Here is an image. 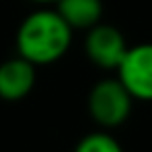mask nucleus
<instances>
[{
  "label": "nucleus",
  "mask_w": 152,
  "mask_h": 152,
  "mask_svg": "<svg viewBox=\"0 0 152 152\" xmlns=\"http://www.w3.org/2000/svg\"><path fill=\"white\" fill-rule=\"evenodd\" d=\"M73 42V29L56 13V9H38L29 13L15 38L17 54L36 67L61 61Z\"/></svg>",
  "instance_id": "nucleus-1"
},
{
  "label": "nucleus",
  "mask_w": 152,
  "mask_h": 152,
  "mask_svg": "<svg viewBox=\"0 0 152 152\" xmlns=\"http://www.w3.org/2000/svg\"><path fill=\"white\" fill-rule=\"evenodd\" d=\"M133 108V96L117 77L100 79L92 86L88 94V113L100 129L121 127Z\"/></svg>",
  "instance_id": "nucleus-2"
},
{
  "label": "nucleus",
  "mask_w": 152,
  "mask_h": 152,
  "mask_svg": "<svg viewBox=\"0 0 152 152\" xmlns=\"http://www.w3.org/2000/svg\"><path fill=\"white\" fill-rule=\"evenodd\" d=\"M115 71L133 100L152 102V42L129 46Z\"/></svg>",
  "instance_id": "nucleus-3"
},
{
  "label": "nucleus",
  "mask_w": 152,
  "mask_h": 152,
  "mask_svg": "<svg viewBox=\"0 0 152 152\" xmlns=\"http://www.w3.org/2000/svg\"><path fill=\"white\" fill-rule=\"evenodd\" d=\"M83 48H86L88 58L96 67L115 71L129 46H127L125 36L121 34V29L100 21V23H96L94 27L88 29Z\"/></svg>",
  "instance_id": "nucleus-4"
},
{
  "label": "nucleus",
  "mask_w": 152,
  "mask_h": 152,
  "mask_svg": "<svg viewBox=\"0 0 152 152\" xmlns=\"http://www.w3.org/2000/svg\"><path fill=\"white\" fill-rule=\"evenodd\" d=\"M36 65L25 61L23 56L9 58L0 65V98L7 102L23 100L36 88Z\"/></svg>",
  "instance_id": "nucleus-5"
},
{
  "label": "nucleus",
  "mask_w": 152,
  "mask_h": 152,
  "mask_svg": "<svg viewBox=\"0 0 152 152\" xmlns=\"http://www.w3.org/2000/svg\"><path fill=\"white\" fill-rule=\"evenodd\" d=\"M56 13L65 23L75 29H90L102 21V0H56Z\"/></svg>",
  "instance_id": "nucleus-6"
},
{
  "label": "nucleus",
  "mask_w": 152,
  "mask_h": 152,
  "mask_svg": "<svg viewBox=\"0 0 152 152\" xmlns=\"http://www.w3.org/2000/svg\"><path fill=\"white\" fill-rule=\"evenodd\" d=\"M73 152H125V150L106 129H100L83 135Z\"/></svg>",
  "instance_id": "nucleus-7"
},
{
  "label": "nucleus",
  "mask_w": 152,
  "mask_h": 152,
  "mask_svg": "<svg viewBox=\"0 0 152 152\" xmlns=\"http://www.w3.org/2000/svg\"><path fill=\"white\" fill-rule=\"evenodd\" d=\"M29 2H36V4H56V0H29Z\"/></svg>",
  "instance_id": "nucleus-8"
}]
</instances>
